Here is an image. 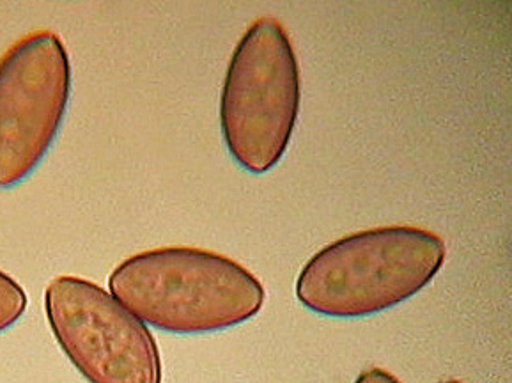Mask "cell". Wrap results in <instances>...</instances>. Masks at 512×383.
<instances>
[{
	"label": "cell",
	"mask_w": 512,
	"mask_h": 383,
	"mask_svg": "<svg viewBox=\"0 0 512 383\" xmlns=\"http://www.w3.org/2000/svg\"><path fill=\"white\" fill-rule=\"evenodd\" d=\"M302 98L300 66L284 25H250L234 48L220 94V126L234 162L250 174L272 171L286 155Z\"/></svg>",
	"instance_id": "3957f363"
},
{
	"label": "cell",
	"mask_w": 512,
	"mask_h": 383,
	"mask_svg": "<svg viewBox=\"0 0 512 383\" xmlns=\"http://www.w3.org/2000/svg\"><path fill=\"white\" fill-rule=\"evenodd\" d=\"M27 295L24 288L11 277L0 272V334L11 329L24 316Z\"/></svg>",
	"instance_id": "8992f818"
},
{
	"label": "cell",
	"mask_w": 512,
	"mask_h": 383,
	"mask_svg": "<svg viewBox=\"0 0 512 383\" xmlns=\"http://www.w3.org/2000/svg\"><path fill=\"white\" fill-rule=\"evenodd\" d=\"M355 383H401L396 376L390 375L388 371L381 368L367 369L362 375L358 376Z\"/></svg>",
	"instance_id": "52a82bcc"
},
{
	"label": "cell",
	"mask_w": 512,
	"mask_h": 383,
	"mask_svg": "<svg viewBox=\"0 0 512 383\" xmlns=\"http://www.w3.org/2000/svg\"><path fill=\"white\" fill-rule=\"evenodd\" d=\"M55 341L89 383H162L158 344L135 314L96 282L61 275L45 291Z\"/></svg>",
	"instance_id": "5b68a950"
},
{
	"label": "cell",
	"mask_w": 512,
	"mask_h": 383,
	"mask_svg": "<svg viewBox=\"0 0 512 383\" xmlns=\"http://www.w3.org/2000/svg\"><path fill=\"white\" fill-rule=\"evenodd\" d=\"M447 258L440 236L415 226L373 227L316 252L298 275L296 298L328 318H365L415 297Z\"/></svg>",
	"instance_id": "7a4b0ae2"
},
{
	"label": "cell",
	"mask_w": 512,
	"mask_h": 383,
	"mask_svg": "<svg viewBox=\"0 0 512 383\" xmlns=\"http://www.w3.org/2000/svg\"><path fill=\"white\" fill-rule=\"evenodd\" d=\"M442 383H463V382H459V380H447V382H442Z\"/></svg>",
	"instance_id": "ba28073f"
},
{
	"label": "cell",
	"mask_w": 512,
	"mask_h": 383,
	"mask_svg": "<svg viewBox=\"0 0 512 383\" xmlns=\"http://www.w3.org/2000/svg\"><path fill=\"white\" fill-rule=\"evenodd\" d=\"M61 36L34 31L0 57V188L24 183L61 132L71 98Z\"/></svg>",
	"instance_id": "277c9868"
},
{
	"label": "cell",
	"mask_w": 512,
	"mask_h": 383,
	"mask_svg": "<svg viewBox=\"0 0 512 383\" xmlns=\"http://www.w3.org/2000/svg\"><path fill=\"white\" fill-rule=\"evenodd\" d=\"M112 297L155 329L199 336L252 320L263 284L238 261L195 247L139 252L114 268Z\"/></svg>",
	"instance_id": "6da1fadb"
}]
</instances>
